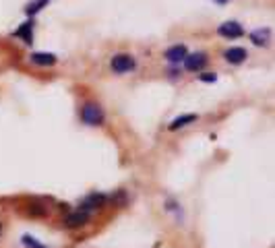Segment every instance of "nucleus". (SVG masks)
<instances>
[{
	"label": "nucleus",
	"mask_w": 275,
	"mask_h": 248,
	"mask_svg": "<svg viewBox=\"0 0 275 248\" xmlns=\"http://www.w3.org/2000/svg\"><path fill=\"white\" fill-rule=\"evenodd\" d=\"M253 42L257 44V46H265L267 44V40H269V29H259V31H253Z\"/></svg>",
	"instance_id": "11"
},
{
	"label": "nucleus",
	"mask_w": 275,
	"mask_h": 248,
	"mask_svg": "<svg viewBox=\"0 0 275 248\" xmlns=\"http://www.w3.org/2000/svg\"><path fill=\"white\" fill-rule=\"evenodd\" d=\"M104 203V197L101 195H91L87 200H85V205H83V209L87 211V209H93V207H97V205H101Z\"/></svg>",
	"instance_id": "13"
},
{
	"label": "nucleus",
	"mask_w": 275,
	"mask_h": 248,
	"mask_svg": "<svg viewBox=\"0 0 275 248\" xmlns=\"http://www.w3.org/2000/svg\"><path fill=\"white\" fill-rule=\"evenodd\" d=\"M89 219V213L83 209V211H77V213H71L66 217V226L68 228H79V226H83V223H87Z\"/></svg>",
	"instance_id": "7"
},
{
	"label": "nucleus",
	"mask_w": 275,
	"mask_h": 248,
	"mask_svg": "<svg viewBox=\"0 0 275 248\" xmlns=\"http://www.w3.org/2000/svg\"><path fill=\"white\" fill-rule=\"evenodd\" d=\"M112 68L114 73H129V70L135 68V58L129 54H118L112 58Z\"/></svg>",
	"instance_id": "2"
},
{
	"label": "nucleus",
	"mask_w": 275,
	"mask_h": 248,
	"mask_svg": "<svg viewBox=\"0 0 275 248\" xmlns=\"http://www.w3.org/2000/svg\"><path fill=\"white\" fill-rule=\"evenodd\" d=\"M17 38H23L25 40V44H31L33 40V21H27V23H23V25L15 31Z\"/></svg>",
	"instance_id": "10"
},
{
	"label": "nucleus",
	"mask_w": 275,
	"mask_h": 248,
	"mask_svg": "<svg viewBox=\"0 0 275 248\" xmlns=\"http://www.w3.org/2000/svg\"><path fill=\"white\" fill-rule=\"evenodd\" d=\"M217 33L222 35V38H228V40H236V38H242L244 35V29L238 25V23L234 21H228L224 23V25H220V29H217Z\"/></svg>",
	"instance_id": "4"
},
{
	"label": "nucleus",
	"mask_w": 275,
	"mask_h": 248,
	"mask_svg": "<svg viewBox=\"0 0 275 248\" xmlns=\"http://www.w3.org/2000/svg\"><path fill=\"white\" fill-rule=\"evenodd\" d=\"M184 56H186V48H184V46H172V48H168V52H166V58L172 64L184 60Z\"/></svg>",
	"instance_id": "6"
},
{
	"label": "nucleus",
	"mask_w": 275,
	"mask_h": 248,
	"mask_svg": "<svg viewBox=\"0 0 275 248\" xmlns=\"http://www.w3.org/2000/svg\"><path fill=\"white\" fill-rule=\"evenodd\" d=\"M224 58L230 64H242L246 58H248V52L244 48H230V50L224 52Z\"/></svg>",
	"instance_id": "5"
},
{
	"label": "nucleus",
	"mask_w": 275,
	"mask_h": 248,
	"mask_svg": "<svg viewBox=\"0 0 275 248\" xmlns=\"http://www.w3.org/2000/svg\"><path fill=\"white\" fill-rule=\"evenodd\" d=\"M46 2H48V0H33V2H29V4L25 6V13H27V15H36L38 10H42V8L46 6Z\"/></svg>",
	"instance_id": "12"
},
{
	"label": "nucleus",
	"mask_w": 275,
	"mask_h": 248,
	"mask_svg": "<svg viewBox=\"0 0 275 248\" xmlns=\"http://www.w3.org/2000/svg\"><path fill=\"white\" fill-rule=\"evenodd\" d=\"M197 120V116L194 114H184V116H178V118H174V120L170 122V131H178V128H184L186 124H190V122H194Z\"/></svg>",
	"instance_id": "8"
},
{
	"label": "nucleus",
	"mask_w": 275,
	"mask_h": 248,
	"mask_svg": "<svg viewBox=\"0 0 275 248\" xmlns=\"http://www.w3.org/2000/svg\"><path fill=\"white\" fill-rule=\"evenodd\" d=\"M23 244H25L27 248H46V246H42L36 238H31V236H23Z\"/></svg>",
	"instance_id": "14"
},
{
	"label": "nucleus",
	"mask_w": 275,
	"mask_h": 248,
	"mask_svg": "<svg viewBox=\"0 0 275 248\" xmlns=\"http://www.w3.org/2000/svg\"><path fill=\"white\" fill-rule=\"evenodd\" d=\"M184 68L190 70V73H194V70H201L205 64H207V56H205L203 52H197V54H186L184 56Z\"/></svg>",
	"instance_id": "3"
},
{
	"label": "nucleus",
	"mask_w": 275,
	"mask_h": 248,
	"mask_svg": "<svg viewBox=\"0 0 275 248\" xmlns=\"http://www.w3.org/2000/svg\"><path fill=\"white\" fill-rule=\"evenodd\" d=\"M31 62L40 64V66H50V64L56 62V56L54 54H46V52H36V54H31Z\"/></svg>",
	"instance_id": "9"
},
{
	"label": "nucleus",
	"mask_w": 275,
	"mask_h": 248,
	"mask_svg": "<svg viewBox=\"0 0 275 248\" xmlns=\"http://www.w3.org/2000/svg\"><path fill=\"white\" fill-rule=\"evenodd\" d=\"M104 110L99 108L97 103H87L83 105V110H81V120L89 126H99L101 122H104Z\"/></svg>",
	"instance_id": "1"
},
{
	"label": "nucleus",
	"mask_w": 275,
	"mask_h": 248,
	"mask_svg": "<svg viewBox=\"0 0 275 248\" xmlns=\"http://www.w3.org/2000/svg\"><path fill=\"white\" fill-rule=\"evenodd\" d=\"M201 81H205V83H215L217 81V75L215 73H205V75H201Z\"/></svg>",
	"instance_id": "15"
},
{
	"label": "nucleus",
	"mask_w": 275,
	"mask_h": 248,
	"mask_svg": "<svg viewBox=\"0 0 275 248\" xmlns=\"http://www.w3.org/2000/svg\"><path fill=\"white\" fill-rule=\"evenodd\" d=\"M215 2H220V4H226V2H228V0H215Z\"/></svg>",
	"instance_id": "16"
}]
</instances>
